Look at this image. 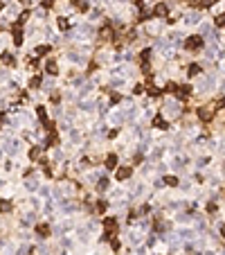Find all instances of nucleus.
Returning a JSON list of instances; mask_svg holds the SVG:
<instances>
[{
  "instance_id": "nucleus-1",
  "label": "nucleus",
  "mask_w": 225,
  "mask_h": 255,
  "mask_svg": "<svg viewBox=\"0 0 225 255\" xmlns=\"http://www.w3.org/2000/svg\"><path fill=\"white\" fill-rule=\"evenodd\" d=\"M162 115H167V118H178V115H180V104L173 102V99H167V102H164Z\"/></svg>"
},
{
  "instance_id": "nucleus-2",
  "label": "nucleus",
  "mask_w": 225,
  "mask_h": 255,
  "mask_svg": "<svg viewBox=\"0 0 225 255\" xmlns=\"http://www.w3.org/2000/svg\"><path fill=\"white\" fill-rule=\"evenodd\" d=\"M133 174V167H128V165H124V167H117V172H115V178L117 181H126V178Z\"/></svg>"
},
{
  "instance_id": "nucleus-3",
  "label": "nucleus",
  "mask_w": 225,
  "mask_h": 255,
  "mask_svg": "<svg viewBox=\"0 0 225 255\" xmlns=\"http://www.w3.org/2000/svg\"><path fill=\"white\" fill-rule=\"evenodd\" d=\"M185 45H187V50H198V48H203V39L200 36H189Z\"/></svg>"
},
{
  "instance_id": "nucleus-4",
  "label": "nucleus",
  "mask_w": 225,
  "mask_h": 255,
  "mask_svg": "<svg viewBox=\"0 0 225 255\" xmlns=\"http://www.w3.org/2000/svg\"><path fill=\"white\" fill-rule=\"evenodd\" d=\"M212 115H214L212 106H200V108H198V118H200V120H212Z\"/></svg>"
},
{
  "instance_id": "nucleus-5",
  "label": "nucleus",
  "mask_w": 225,
  "mask_h": 255,
  "mask_svg": "<svg viewBox=\"0 0 225 255\" xmlns=\"http://www.w3.org/2000/svg\"><path fill=\"white\" fill-rule=\"evenodd\" d=\"M178 97H180V99H189L191 97V86H178Z\"/></svg>"
},
{
  "instance_id": "nucleus-6",
  "label": "nucleus",
  "mask_w": 225,
  "mask_h": 255,
  "mask_svg": "<svg viewBox=\"0 0 225 255\" xmlns=\"http://www.w3.org/2000/svg\"><path fill=\"white\" fill-rule=\"evenodd\" d=\"M99 36H101L104 41H110V39H115V32H112V27H101Z\"/></svg>"
},
{
  "instance_id": "nucleus-7",
  "label": "nucleus",
  "mask_w": 225,
  "mask_h": 255,
  "mask_svg": "<svg viewBox=\"0 0 225 255\" xmlns=\"http://www.w3.org/2000/svg\"><path fill=\"white\" fill-rule=\"evenodd\" d=\"M198 21H200V16H198V14H194V12L185 16V23H187V25H196Z\"/></svg>"
},
{
  "instance_id": "nucleus-8",
  "label": "nucleus",
  "mask_w": 225,
  "mask_h": 255,
  "mask_svg": "<svg viewBox=\"0 0 225 255\" xmlns=\"http://www.w3.org/2000/svg\"><path fill=\"white\" fill-rule=\"evenodd\" d=\"M106 167H108V169H115V167H117V156H115V154H110V156L106 158Z\"/></svg>"
},
{
  "instance_id": "nucleus-9",
  "label": "nucleus",
  "mask_w": 225,
  "mask_h": 255,
  "mask_svg": "<svg viewBox=\"0 0 225 255\" xmlns=\"http://www.w3.org/2000/svg\"><path fill=\"white\" fill-rule=\"evenodd\" d=\"M153 127H158V129H167V122H164V118H162V115H158V118L153 120Z\"/></svg>"
},
{
  "instance_id": "nucleus-10",
  "label": "nucleus",
  "mask_w": 225,
  "mask_h": 255,
  "mask_svg": "<svg viewBox=\"0 0 225 255\" xmlns=\"http://www.w3.org/2000/svg\"><path fill=\"white\" fill-rule=\"evenodd\" d=\"M187 72H189L191 77H196V75H200V65H198V63H191V65H189V70H187Z\"/></svg>"
},
{
  "instance_id": "nucleus-11",
  "label": "nucleus",
  "mask_w": 225,
  "mask_h": 255,
  "mask_svg": "<svg viewBox=\"0 0 225 255\" xmlns=\"http://www.w3.org/2000/svg\"><path fill=\"white\" fill-rule=\"evenodd\" d=\"M153 14H155V16H167V5H158V7L153 9Z\"/></svg>"
},
{
  "instance_id": "nucleus-12",
  "label": "nucleus",
  "mask_w": 225,
  "mask_h": 255,
  "mask_svg": "<svg viewBox=\"0 0 225 255\" xmlns=\"http://www.w3.org/2000/svg\"><path fill=\"white\" fill-rule=\"evenodd\" d=\"M164 185L176 187V185H178V178H176V176H167V178H164Z\"/></svg>"
},
{
  "instance_id": "nucleus-13",
  "label": "nucleus",
  "mask_w": 225,
  "mask_h": 255,
  "mask_svg": "<svg viewBox=\"0 0 225 255\" xmlns=\"http://www.w3.org/2000/svg\"><path fill=\"white\" fill-rule=\"evenodd\" d=\"M45 68H48L50 75H56V63L54 61H48V63H45Z\"/></svg>"
},
{
  "instance_id": "nucleus-14",
  "label": "nucleus",
  "mask_w": 225,
  "mask_h": 255,
  "mask_svg": "<svg viewBox=\"0 0 225 255\" xmlns=\"http://www.w3.org/2000/svg\"><path fill=\"white\" fill-rule=\"evenodd\" d=\"M106 208H108V203H106V201H97V210H99V212H104Z\"/></svg>"
},
{
  "instance_id": "nucleus-15",
  "label": "nucleus",
  "mask_w": 225,
  "mask_h": 255,
  "mask_svg": "<svg viewBox=\"0 0 225 255\" xmlns=\"http://www.w3.org/2000/svg\"><path fill=\"white\" fill-rule=\"evenodd\" d=\"M216 25H218V27H223V25H225V14H223V16H218V18H216Z\"/></svg>"
},
{
  "instance_id": "nucleus-16",
  "label": "nucleus",
  "mask_w": 225,
  "mask_h": 255,
  "mask_svg": "<svg viewBox=\"0 0 225 255\" xmlns=\"http://www.w3.org/2000/svg\"><path fill=\"white\" fill-rule=\"evenodd\" d=\"M110 246H112V251H119V242H117V239H112V242H110Z\"/></svg>"
},
{
  "instance_id": "nucleus-17",
  "label": "nucleus",
  "mask_w": 225,
  "mask_h": 255,
  "mask_svg": "<svg viewBox=\"0 0 225 255\" xmlns=\"http://www.w3.org/2000/svg\"><path fill=\"white\" fill-rule=\"evenodd\" d=\"M221 235H223V237H225V224H223V228H221Z\"/></svg>"
}]
</instances>
